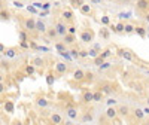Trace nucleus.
<instances>
[{"label":"nucleus","instance_id":"f03ea898","mask_svg":"<svg viewBox=\"0 0 149 125\" xmlns=\"http://www.w3.org/2000/svg\"><path fill=\"white\" fill-rule=\"evenodd\" d=\"M1 91H3V86H1V85H0V92H1Z\"/></svg>","mask_w":149,"mask_h":125},{"label":"nucleus","instance_id":"7ed1b4c3","mask_svg":"<svg viewBox=\"0 0 149 125\" xmlns=\"http://www.w3.org/2000/svg\"><path fill=\"white\" fill-rule=\"evenodd\" d=\"M0 51H3V46H1V45H0Z\"/></svg>","mask_w":149,"mask_h":125},{"label":"nucleus","instance_id":"f257e3e1","mask_svg":"<svg viewBox=\"0 0 149 125\" xmlns=\"http://www.w3.org/2000/svg\"><path fill=\"white\" fill-rule=\"evenodd\" d=\"M1 16H3V18H7V12H1Z\"/></svg>","mask_w":149,"mask_h":125},{"label":"nucleus","instance_id":"20e7f679","mask_svg":"<svg viewBox=\"0 0 149 125\" xmlns=\"http://www.w3.org/2000/svg\"><path fill=\"white\" fill-rule=\"evenodd\" d=\"M0 7H1V3H0Z\"/></svg>","mask_w":149,"mask_h":125}]
</instances>
